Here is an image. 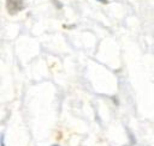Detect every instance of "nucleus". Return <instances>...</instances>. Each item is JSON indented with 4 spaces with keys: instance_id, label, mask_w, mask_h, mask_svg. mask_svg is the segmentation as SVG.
Instances as JSON below:
<instances>
[{
    "instance_id": "obj_1",
    "label": "nucleus",
    "mask_w": 154,
    "mask_h": 146,
    "mask_svg": "<svg viewBox=\"0 0 154 146\" xmlns=\"http://www.w3.org/2000/svg\"><path fill=\"white\" fill-rule=\"evenodd\" d=\"M1 146H5V144H4V139L1 140Z\"/></svg>"
},
{
    "instance_id": "obj_2",
    "label": "nucleus",
    "mask_w": 154,
    "mask_h": 146,
    "mask_svg": "<svg viewBox=\"0 0 154 146\" xmlns=\"http://www.w3.org/2000/svg\"><path fill=\"white\" fill-rule=\"evenodd\" d=\"M99 1H105V0H99Z\"/></svg>"
},
{
    "instance_id": "obj_3",
    "label": "nucleus",
    "mask_w": 154,
    "mask_h": 146,
    "mask_svg": "<svg viewBox=\"0 0 154 146\" xmlns=\"http://www.w3.org/2000/svg\"><path fill=\"white\" fill-rule=\"evenodd\" d=\"M53 146H59V145H53Z\"/></svg>"
}]
</instances>
